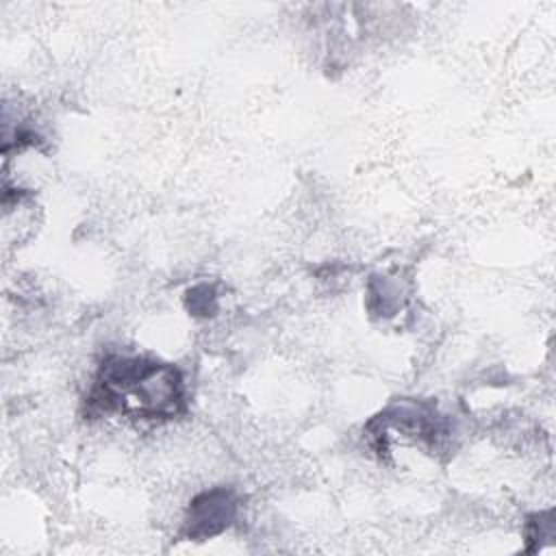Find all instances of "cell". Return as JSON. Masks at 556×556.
<instances>
[{"mask_svg":"<svg viewBox=\"0 0 556 556\" xmlns=\"http://www.w3.org/2000/svg\"><path fill=\"white\" fill-rule=\"evenodd\" d=\"M185 382L169 363L146 356L111 354L102 361L87 395L93 415H132L141 419H172L185 413Z\"/></svg>","mask_w":556,"mask_h":556,"instance_id":"1","label":"cell"},{"mask_svg":"<svg viewBox=\"0 0 556 556\" xmlns=\"http://www.w3.org/2000/svg\"><path fill=\"white\" fill-rule=\"evenodd\" d=\"M239 502L228 489H213L198 495L185 517L182 532L187 539H211L224 532L237 517Z\"/></svg>","mask_w":556,"mask_h":556,"instance_id":"2","label":"cell"}]
</instances>
